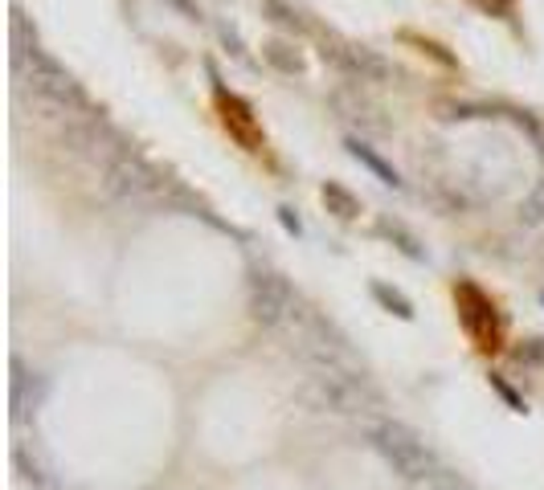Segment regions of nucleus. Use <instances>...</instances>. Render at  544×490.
<instances>
[{
	"label": "nucleus",
	"mask_w": 544,
	"mask_h": 490,
	"mask_svg": "<svg viewBox=\"0 0 544 490\" xmlns=\"http://www.w3.org/2000/svg\"><path fill=\"white\" fill-rule=\"evenodd\" d=\"M287 310H291V290L274 274H262L254 282V318L271 327V323H279Z\"/></svg>",
	"instance_id": "obj_2"
},
{
	"label": "nucleus",
	"mask_w": 544,
	"mask_h": 490,
	"mask_svg": "<svg viewBox=\"0 0 544 490\" xmlns=\"http://www.w3.org/2000/svg\"><path fill=\"white\" fill-rule=\"evenodd\" d=\"M348 147H352V152H356V160H364V163H369V168L377 172V176L385 180V184H397V172H389L385 163H381L377 155H372V152H369V147H364V143H348Z\"/></svg>",
	"instance_id": "obj_5"
},
{
	"label": "nucleus",
	"mask_w": 544,
	"mask_h": 490,
	"mask_svg": "<svg viewBox=\"0 0 544 490\" xmlns=\"http://www.w3.org/2000/svg\"><path fill=\"white\" fill-rule=\"evenodd\" d=\"M323 201H328L331 209L340 212V217H356V212H361V204H356L340 184H328V188H323Z\"/></svg>",
	"instance_id": "obj_3"
},
{
	"label": "nucleus",
	"mask_w": 544,
	"mask_h": 490,
	"mask_svg": "<svg viewBox=\"0 0 544 490\" xmlns=\"http://www.w3.org/2000/svg\"><path fill=\"white\" fill-rule=\"evenodd\" d=\"M372 294H377V299L385 302V307L393 310V315H401V318H410V315H413V307H410V302H405L397 290H389V286H381V282H377V286H372Z\"/></svg>",
	"instance_id": "obj_4"
},
{
	"label": "nucleus",
	"mask_w": 544,
	"mask_h": 490,
	"mask_svg": "<svg viewBox=\"0 0 544 490\" xmlns=\"http://www.w3.org/2000/svg\"><path fill=\"white\" fill-rule=\"evenodd\" d=\"M369 441H372V449H377L397 474H405L410 482H430V478L442 474L438 470L434 449H430L418 433L405 429V425H393V421L377 425V429L369 433Z\"/></svg>",
	"instance_id": "obj_1"
}]
</instances>
